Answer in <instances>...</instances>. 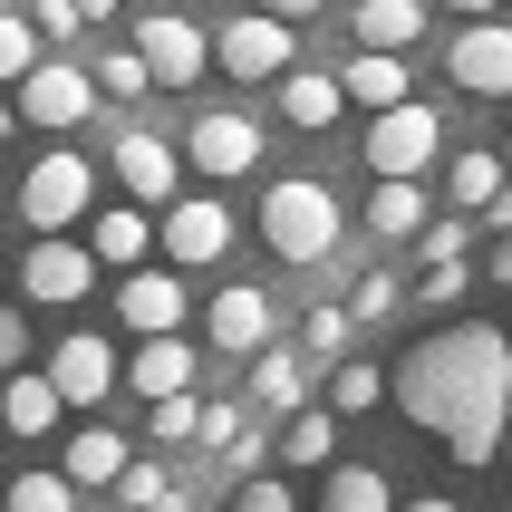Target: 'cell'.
<instances>
[{"label": "cell", "instance_id": "cell-1", "mask_svg": "<svg viewBox=\"0 0 512 512\" xmlns=\"http://www.w3.org/2000/svg\"><path fill=\"white\" fill-rule=\"evenodd\" d=\"M387 397H397L406 426L445 435V455L474 474V464H493V445L512 426V339L484 319H455V329H435L397 358Z\"/></svg>", "mask_w": 512, "mask_h": 512}, {"label": "cell", "instance_id": "cell-2", "mask_svg": "<svg viewBox=\"0 0 512 512\" xmlns=\"http://www.w3.org/2000/svg\"><path fill=\"white\" fill-rule=\"evenodd\" d=\"M339 232H348L339 223V194H329L319 174H281V184L261 194V242H271L281 261H329Z\"/></svg>", "mask_w": 512, "mask_h": 512}, {"label": "cell", "instance_id": "cell-3", "mask_svg": "<svg viewBox=\"0 0 512 512\" xmlns=\"http://www.w3.org/2000/svg\"><path fill=\"white\" fill-rule=\"evenodd\" d=\"M126 29H136L126 49L145 58V78H155V87H194L203 68H213V29H203V20H174V10H136Z\"/></svg>", "mask_w": 512, "mask_h": 512}, {"label": "cell", "instance_id": "cell-4", "mask_svg": "<svg viewBox=\"0 0 512 512\" xmlns=\"http://www.w3.org/2000/svg\"><path fill=\"white\" fill-rule=\"evenodd\" d=\"M290 58H300V29L271 20V10H252V20H223V29H213V68H223L232 87H271Z\"/></svg>", "mask_w": 512, "mask_h": 512}, {"label": "cell", "instance_id": "cell-5", "mask_svg": "<svg viewBox=\"0 0 512 512\" xmlns=\"http://www.w3.org/2000/svg\"><path fill=\"white\" fill-rule=\"evenodd\" d=\"M435 155H445V107H426V97L377 107V126H368V174H426Z\"/></svg>", "mask_w": 512, "mask_h": 512}, {"label": "cell", "instance_id": "cell-6", "mask_svg": "<svg viewBox=\"0 0 512 512\" xmlns=\"http://www.w3.org/2000/svg\"><path fill=\"white\" fill-rule=\"evenodd\" d=\"M87 184H97V174H87V155H68V145H58V155H39V165H29V184H20V223H29V232L87 223Z\"/></svg>", "mask_w": 512, "mask_h": 512}, {"label": "cell", "instance_id": "cell-7", "mask_svg": "<svg viewBox=\"0 0 512 512\" xmlns=\"http://www.w3.org/2000/svg\"><path fill=\"white\" fill-rule=\"evenodd\" d=\"M10 116H29V126H87L97 116V78H87L78 58H39L20 78V107Z\"/></svg>", "mask_w": 512, "mask_h": 512}, {"label": "cell", "instance_id": "cell-8", "mask_svg": "<svg viewBox=\"0 0 512 512\" xmlns=\"http://www.w3.org/2000/svg\"><path fill=\"white\" fill-rule=\"evenodd\" d=\"M445 78L464 87V97H512V20H474L455 29V49H445Z\"/></svg>", "mask_w": 512, "mask_h": 512}, {"label": "cell", "instance_id": "cell-9", "mask_svg": "<svg viewBox=\"0 0 512 512\" xmlns=\"http://www.w3.org/2000/svg\"><path fill=\"white\" fill-rule=\"evenodd\" d=\"M184 155H194V174H213V184H232V174L261 165V126L242 107H203L194 136H184Z\"/></svg>", "mask_w": 512, "mask_h": 512}, {"label": "cell", "instance_id": "cell-10", "mask_svg": "<svg viewBox=\"0 0 512 512\" xmlns=\"http://www.w3.org/2000/svg\"><path fill=\"white\" fill-rule=\"evenodd\" d=\"M87 281H97V261H87V242H68V232H39L20 261V290L39 300V310H68V300H87Z\"/></svg>", "mask_w": 512, "mask_h": 512}, {"label": "cell", "instance_id": "cell-11", "mask_svg": "<svg viewBox=\"0 0 512 512\" xmlns=\"http://www.w3.org/2000/svg\"><path fill=\"white\" fill-rule=\"evenodd\" d=\"M107 165H116V184H126V203H145V213H155V203L174 194V174H184V155H174V145L155 136V126H126Z\"/></svg>", "mask_w": 512, "mask_h": 512}, {"label": "cell", "instance_id": "cell-12", "mask_svg": "<svg viewBox=\"0 0 512 512\" xmlns=\"http://www.w3.org/2000/svg\"><path fill=\"white\" fill-rule=\"evenodd\" d=\"M49 387H58V406H107V387H116V348L107 339H58L49 348Z\"/></svg>", "mask_w": 512, "mask_h": 512}, {"label": "cell", "instance_id": "cell-13", "mask_svg": "<svg viewBox=\"0 0 512 512\" xmlns=\"http://www.w3.org/2000/svg\"><path fill=\"white\" fill-rule=\"evenodd\" d=\"M223 252H232V213L213 194L165 203V261H223Z\"/></svg>", "mask_w": 512, "mask_h": 512}, {"label": "cell", "instance_id": "cell-14", "mask_svg": "<svg viewBox=\"0 0 512 512\" xmlns=\"http://www.w3.org/2000/svg\"><path fill=\"white\" fill-rule=\"evenodd\" d=\"M116 319L136 329V339H165V329H184V281L165 271H126V290H116Z\"/></svg>", "mask_w": 512, "mask_h": 512}, {"label": "cell", "instance_id": "cell-15", "mask_svg": "<svg viewBox=\"0 0 512 512\" xmlns=\"http://www.w3.org/2000/svg\"><path fill=\"white\" fill-rule=\"evenodd\" d=\"M203 329H213V348H232V358H252V348H271V290H252V281L213 290V310H203Z\"/></svg>", "mask_w": 512, "mask_h": 512}, {"label": "cell", "instance_id": "cell-16", "mask_svg": "<svg viewBox=\"0 0 512 512\" xmlns=\"http://www.w3.org/2000/svg\"><path fill=\"white\" fill-rule=\"evenodd\" d=\"M116 377H126V387L155 406V397H174V387H194V348L174 339V329H165V339H136V358H126Z\"/></svg>", "mask_w": 512, "mask_h": 512}, {"label": "cell", "instance_id": "cell-17", "mask_svg": "<svg viewBox=\"0 0 512 512\" xmlns=\"http://www.w3.org/2000/svg\"><path fill=\"white\" fill-rule=\"evenodd\" d=\"M252 406L261 416L310 406V358H300V348H252Z\"/></svg>", "mask_w": 512, "mask_h": 512}, {"label": "cell", "instance_id": "cell-18", "mask_svg": "<svg viewBox=\"0 0 512 512\" xmlns=\"http://www.w3.org/2000/svg\"><path fill=\"white\" fill-rule=\"evenodd\" d=\"M368 232H377V242H416V232H426V184H416V174H377Z\"/></svg>", "mask_w": 512, "mask_h": 512}, {"label": "cell", "instance_id": "cell-19", "mask_svg": "<svg viewBox=\"0 0 512 512\" xmlns=\"http://www.w3.org/2000/svg\"><path fill=\"white\" fill-rule=\"evenodd\" d=\"M271 87H281V116H290V126H310V136H319V126H329L339 107H348V97H339V78H329V68H300V58H290V68H281Z\"/></svg>", "mask_w": 512, "mask_h": 512}, {"label": "cell", "instance_id": "cell-20", "mask_svg": "<svg viewBox=\"0 0 512 512\" xmlns=\"http://www.w3.org/2000/svg\"><path fill=\"white\" fill-rule=\"evenodd\" d=\"M348 29H358V49H416V39H426V0H358V20H348Z\"/></svg>", "mask_w": 512, "mask_h": 512}, {"label": "cell", "instance_id": "cell-21", "mask_svg": "<svg viewBox=\"0 0 512 512\" xmlns=\"http://www.w3.org/2000/svg\"><path fill=\"white\" fill-rule=\"evenodd\" d=\"M116 464H126V435L78 426V435H68V455H58V474H68L78 493H107V484H116Z\"/></svg>", "mask_w": 512, "mask_h": 512}, {"label": "cell", "instance_id": "cell-22", "mask_svg": "<svg viewBox=\"0 0 512 512\" xmlns=\"http://www.w3.org/2000/svg\"><path fill=\"white\" fill-rule=\"evenodd\" d=\"M339 97H358V107H397V97H416V87H406V58L397 49H358L348 78H339Z\"/></svg>", "mask_w": 512, "mask_h": 512}, {"label": "cell", "instance_id": "cell-23", "mask_svg": "<svg viewBox=\"0 0 512 512\" xmlns=\"http://www.w3.org/2000/svg\"><path fill=\"white\" fill-rule=\"evenodd\" d=\"M339 455V416L329 406H290V426H281V464L290 474H310V464Z\"/></svg>", "mask_w": 512, "mask_h": 512}, {"label": "cell", "instance_id": "cell-24", "mask_svg": "<svg viewBox=\"0 0 512 512\" xmlns=\"http://www.w3.org/2000/svg\"><path fill=\"white\" fill-rule=\"evenodd\" d=\"M87 252H97V261H145V252H155L145 203H116V213H97V223H87Z\"/></svg>", "mask_w": 512, "mask_h": 512}, {"label": "cell", "instance_id": "cell-25", "mask_svg": "<svg viewBox=\"0 0 512 512\" xmlns=\"http://www.w3.org/2000/svg\"><path fill=\"white\" fill-rule=\"evenodd\" d=\"M319 512H397V493H387V474H377V464H329Z\"/></svg>", "mask_w": 512, "mask_h": 512}, {"label": "cell", "instance_id": "cell-26", "mask_svg": "<svg viewBox=\"0 0 512 512\" xmlns=\"http://www.w3.org/2000/svg\"><path fill=\"white\" fill-rule=\"evenodd\" d=\"M0 416H10V435H49L68 406H58L49 377H20V368H10V406H0Z\"/></svg>", "mask_w": 512, "mask_h": 512}, {"label": "cell", "instance_id": "cell-27", "mask_svg": "<svg viewBox=\"0 0 512 512\" xmlns=\"http://www.w3.org/2000/svg\"><path fill=\"white\" fill-rule=\"evenodd\" d=\"M503 174H512V165H503V155H484V145H474V155H455V165H445V194H455V213H484Z\"/></svg>", "mask_w": 512, "mask_h": 512}, {"label": "cell", "instance_id": "cell-28", "mask_svg": "<svg viewBox=\"0 0 512 512\" xmlns=\"http://www.w3.org/2000/svg\"><path fill=\"white\" fill-rule=\"evenodd\" d=\"M377 397H387V368H368V358H339L329 368V416H368Z\"/></svg>", "mask_w": 512, "mask_h": 512}, {"label": "cell", "instance_id": "cell-29", "mask_svg": "<svg viewBox=\"0 0 512 512\" xmlns=\"http://www.w3.org/2000/svg\"><path fill=\"white\" fill-rule=\"evenodd\" d=\"M29 68H39V29H29V10H0V87H20Z\"/></svg>", "mask_w": 512, "mask_h": 512}, {"label": "cell", "instance_id": "cell-30", "mask_svg": "<svg viewBox=\"0 0 512 512\" xmlns=\"http://www.w3.org/2000/svg\"><path fill=\"white\" fill-rule=\"evenodd\" d=\"M107 493H116L126 512H155V503H165L174 484H165V464H136V455H126V464H116V484H107Z\"/></svg>", "mask_w": 512, "mask_h": 512}, {"label": "cell", "instance_id": "cell-31", "mask_svg": "<svg viewBox=\"0 0 512 512\" xmlns=\"http://www.w3.org/2000/svg\"><path fill=\"white\" fill-rule=\"evenodd\" d=\"M10 512H78V484L68 474H20L10 484Z\"/></svg>", "mask_w": 512, "mask_h": 512}, {"label": "cell", "instance_id": "cell-32", "mask_svg": "<svg viewBox=\"0 0 512 512\" xmlns=\"http://www.w3.org/2000/svg\"><path fill=\"white\" fill-rule=\"evenodd\" d=\"M194 416H203V397H194V387H174V397H155L145 426H155V445H194Z\"/></svg>", "mask_w": 512, "mask_h": 512}, {"label": "cell", "instance_id": "cell-33", "mask_svg": "<svg viewBox=\"0 0 512 512\" xmlns=\"http://www.w3.org/2000/svg\"><path fill=\"white\" fill-rule=\"evenodd\" d=\"M348 329H358V319H348V310H329V300H319V310H310V329H300V339H310V358H319V368H339V358H348Z\"/></svg>", "mask_w": 512, "mask_h": 512}, {"label": "cell", "instance_id": "cell-34", "mask_svg": "<svg viewBox=\"0 0 512 512\" xmlns=\"http://www.w3.org/2000/svg\"><path fill=\"white\" fill-rule=\"evenodd\" d=\"M87 78L107 87V97H145V87H155V78H145V58H136V49H107L97 68H87Z\"/></svg>", "mask_w": 512, "mask_h": 512}, {"label": "cell", "instance_id": "cell-35", "mask_svg": "<svg viewBox=\"0 0 512 512\" xmlns=\"http://www.w3.org/2000/svg\"><path fill=\"white\" fill-rule=\"evenodd\" d=\"M387 310H397V281H387V271H358V290H348V319H358V329H377Z\"/></svg>", "mask_w": 512, "mask_h": 512}, {"label": "cell", "instance_id": "cell-36", "mask_svg": "<svg viewBox=\"0 0 512 512\" xmlns=\"http://www.w3.org/2000/svg\"><path fill=\"white\" fill-rule=\"evenodd\" d=\"M232 435H242V406H232V397H203V416H194V445H203V455H223Z\"/></svg>", "mask_w": 512, "mask_h": 512}, {"label": "cell", "instance_id": "cell-37", "mask_svg": "<svg viewBox=\"0 0 512 512\" xmlns=\"http://www.w3.org/2000/svg\"><path fill=\"white\" fill-rule=\"evenodd\" d=\"M223 512H300V493H290V484H281V474H252V484L232 493V503H223Z\"/></svg>", "mask_w": 512, "mask_h": 512}, {"label": "cell", "instance_id": "cell-38", "mask_svg": "<svg viewBox=\"0 0 512 512\" xmlns=\"http://www.w3.org/2000/svg\"><path fill=\"white\" fill-rule=\"evenodd\" d=\"M29 29H39V39H87L78 0H29Z\"/></svg>", "mask_w": 512, "mask_h": 512}, {"label": "cell", "instance_id": "cell-39", "mask_svg": "<svg viewBox=\"0 0 512 512\" xmlns=\"http://www.w3.org/2000/svg\"><path fill=\"white\" fill-rule=\"evenodd\" d=\"M464 242H474V223H464V213H445V223H426V261H464Z\"/></svg>", "mask_w": 512, "mask_h": 512}, {"label": "cell", "instance_id": "cell-40", "mask_svg": "<svg viewBox=\"0 0 512 512\" xmlns=\"http://www.w3.org/2000/svg\"><path fill=\"white\" fill-rule=\"evenodd\" d=\"M464 300V261H426V310H455Z\"/></svg>", "mask_w": 512, "mask_h": 512}, {"label": "cell", "instance_id": "cell-41", "mask_svg": "<svg viewBox=\"0 0 512 512\" xmlns=\"http://www.w3.org/2000/svg\"><path fill=\"white\" fill-rule=\"evenodd\" d=\"M20 358H29V319H20V310H10V300H0V377L20 368Z\"/></svg>", "mask_w": 512, "mask_h": 512}, {"label": "cell", "instance_id": "cell-42", "mask_svg": "<svg viewBox=\"0 0 512 512\" xmlns=\"http://www.w3.org/2000/svg\"><path fill=\"white\" fill-rule=\"evenodd\" d=\"M484 223H493V232H512V174H503V184H493V203H484Z\"/></svg>", "mask_w": 512, "mask_h": 512}, {"label": "cell", "instance_id": "cell-43", "mask_svg": "<svg viewBox=\"0 0 512 512\" xmlns=\"http://www.w3.org/2000/svg\"><path fill=\"white\" fill-rule=\"evenodd\" d=\"M261 10H271V20H319L329 0H261Z\"/></svg>", "mask_w": 512, "mask_h": 512}, {"label": "cell", "instance_id": "cell-44", "mask_svg": "<svg viewBox=\"0 0 512 512\" xmlns=\"http://www.w3.org/2000/svg\"><path fill=\"white\" fill-rule=\"evenodd\" d=\"M484 271H493V281L512 290V232H503V242H493V261H484Z\"/></svg>", "mask_w": 512, "mask_h": 512}, {"label": "cell", "instance_id": "cell-45", "mask_svg": "<svg viewBox=\"0 0 512 512\" xmlns=\"http://www.w3.org/2000/svg\"><path fill=\"white\" fill-rule=\"evenodd\" d=\"M116 10H126V0H78V20H116Z\"/></svg>", "mask_w": 512, "mask_h": 512}, {"label": "cell", "instance_id": "cell-46", "mask_svg": "<svg viewBox=\"0 0 512 512\" xmlns=\"http://www.w3.org/2000/svg\"><path fill=\"white\" fill-rule=\"evenodd\" d=\"M406 512H464V503H445V493H416V503H406Z\"/></svg>", "mask_w": 512, "mask_h": 512}, {"label": "cell", "instance_id": "cell-47", "mask_svg": "<svg viewBox=\"0 0 512 512\" xmlns=\"http://www.w3.org/2000/svg\"><path fill=\"white\" fill-rule=\"evenodd\" d=\"M445 10H455V20H484V10H493V0H445Z\"/></svg>", "mask_w": 512, "mask_h": 512}, {"label": "cell", "instance_id": "cell-48", "mask_svg": "<svg viewBox=\"0 0 512 512\" xmlns=\"http://www.w3.org/2000/svg\"><path fill=\"white\" fill-rule=\"evenodd\" d=\"M155 512H194V503H184V493H165V503H155Z\"/></svg>", "mask_w": 512, "mask_h": 512}, {"label": "cell", "instance_id": "cell-49", "mask_svg": "<svg viewBox=\"0 0 512 512\" xmlns=\"http://www.w3.org/2000/svg\"><path fill=\"white\" fill-rule=\"evenodd\" d=\"M493 455H503V464H512V426H503V445H493Z\"/></svg>", "mask_w": 512, "mask_h": 512}, {"label": "cell", "instance_id": "cell-50", "mask_svg": "<svg viewBox=\"0 0 512 512\" xmlns=\"http://www.w3.org/2000/svg\"><path fill=\"white\" fill-rule=\"evenodd\" d=\"M0 145H10V107H0Z\"/></svg>", "mask_w": 512, "mask_h": 512}, {"label": "cell", "instance_id": "cell-51", "mask_svg": "<svg viewBox=\"0 0 512 512\" xmlns=\"http://www.w3.org/2000/svg\"><path fill=\"white\" fill-rule=\"evenodd\" d=\"M0 290H10V261H0Z\"/></svg>", "mask_w": 512, "mask_h": 512}, {"label": "cell", "instance_id": "cell-52", "mask_svg": "<svg viewBox=\"0 0 512 512\" xmlns=\"http://www.w3.org/2000/svg\"><path fill=\"white\" fill-rule=\"evenodd\" d=\"M503 165H512V155H503Z\"/></svg>", "mask_w": 512, "mask_h": 512}]
</instances>
